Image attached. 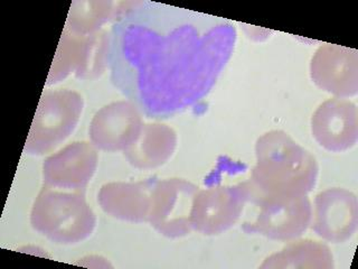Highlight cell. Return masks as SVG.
<instances>
[{"label":"cell","mask_w":358,"mask_h":269,"mask_svg":"<svg viewBox=\"0 0 358 269\" xmlns=\"http://www.w3.org/2000/svg\"><path fill=\"white\" fill-rule=\"evenodd\" d=\"M236 39L221 17L134 3L110 32L112 83L147 117H173L210 92Z\"/></svg>","instance_id":"cell-1"},{"label":"cell","mask_w":358,"mask_h":269,"mask_svg":"<svg viewBox=\"0 0 358 269\" xmlns=\"http://www.w3.org/2000/svg\"><path fill=\"white\" fill-rule=\"evenodd\" d=\"M255 155L251 179L244 182L248 203L260 198L296 199L316 186V158L283 130L262 134L255 144Z\"/></svg>","instance_id":"cell-2"},{"label":"cell","mask_w":358,"mask_h":269,"mask_svg":"<svg viewBox=\"0 0 358 269\" xmlns=\"http://www.w3.org/2000/svg\"><path fill=\"white\" fill-rule=\"evenodd\" d=\"M31 223L55 244H76L92 235L96 216L87 205L85 190L45 185L34 202Z\"/></svg>","instance_id":"cell-3"},{"label":"cell","mask_w":358,"mask_h":269,"mask_svg":"<svg viewBox=\"0 0 358 269\" xmlns=\"http://www.w3.org/2000/svg\"><path fill=\"white\" fill-rule=\"evenodd\" d=\"M83 106V97L73 90L43 93L26 139V154L41 156L61 145L78 126Z\"/></svg>","instance_id":"cell-4"},{"label":"cell","mask_w":358,"mask_h":269,"mask_svg":"<svg viewBox=\"0 0 358 269\" xmlns=\"http://www.w3.org/2000/svg\"><path fill=\"white\" fill-rule=\"evenodd\" d=\"M110 33L101 29L92 35H78L63 29L46 85L59 83L71 73L82 80L102 76L109 64Z\"/></svg>","instance_id":"cell-5"},{"label":"cell","mask_w":358,"mask_h":269,"mask_svg":"<svg viewBox=\"0 0 358 269\" xmlns=\"http://www.w3.org/2000/svg\"><path fill=\"white\" fill-rule=\"evenodd\" d=\"M199 188L184 179H156L151 193L148 222L168 238H180L193 231L192 209Z\"/></svg>","instance_id":"cell-6"},{"label":"cell","mask_w":358,"mask_h":269,"mask_svg":"<svg viewBox=\"0 0 358 269\" xmlns=\"http://www.w3.org/2000/svg\"><path fill=\"white\" fill-rule=\"evenodd\" d=\"M251 205L259 207V212L255 221L244 223L243 230L249 235L289 242L300 238L310 226L313 207L307 195L296 199L260 198Z\"/></svg>","instance_id":"cell-7"},{"label":"cell","mask_w":358,"mask_h":269,"mask_svg":"<svg viewBox=\"0 0 358 269\" xmlns=\"http://www.w3.org/2000/svg\"><path fill=\"white\" fill-rule=\"evenodd\" d=\"M246 203L244 182L199 190L193 202L192 227L206 235L225 233L238 222Z\"/></svg>","instance_id":"cell-8"},{"label":"cell","mask_w":358,"mask_h":269,"mask_svg":"<svg viewBox=\"0 0 358 269\" xmlns=\"http://www.w3.org/2000/svg\"><path fill=\"white\" fill-rule=\"evenodd\" d=\"M310 226L318 237L333 244L350 240L357 230V196L341 188L317 194Z\"/></svg>","instance_id":"cell-9"},{"label":"cell","mask_w":358,"mask_h":269,"mask_svg":"<svg viewBox=\"0 0 358 269\" xmlns=\"http://www.w3.org/2000/svg\"><path fill=\"white\" fill-rule=\"evenodd\" d=\"M310 76L319 89L350 98L358 91V52L341 45L324 44L313 54Z\"/></svg>","instance_id":"cell-10"},{"label":"cell","mask_w":358,"mask_h":269,"mask_svg":"<svg viewBox=\"0 0 358 269\" xmlns=\"http://www.w3.org/2000/svg\"><path fill=\"white\" fill-rule=\"evenodd\" d=\"M141 111L131 101H117L101 108L90 125L91 143L106 151H124L139 137Z\"/></svg>","instance_id":"cell-11"},{"label":"cell","mask_w":358,"mask_h":269,"mask_svg":"<svg viewBox=\"0 0 358 269\" xmlns=\"http://www.w3.org/2000/svg\"><path fill=\"white\" fill-rule=\"evenodd\" d=\"M311 134L326 151H348L357 143V106L346 99H328L313 112Z\"/></svg>","instance_id":"cell-12"},{"label":"cell","mask_w":358,"mask_h":269,"mask_svg":"<svg viewBox=\"0 0 358 269\" xmlns=\"http://www.w3.org/2000/svg\"><path fill=\"white\" fill-rule=\"evenodd\" d=\"M98 160V151L92 144H70L45 160L44 184L66 190H85L96 171Z\"/></svg>","instance_id":"cell-13"},{"label":"cell","mask_w":358,"mask_h":269,"mask_svg":"<svg viewBox=\"0 0 358 269\" xmlns=\"http://www.w3.org/2000/svg\"><path fill=\"white\" fill-rule=\"evenodd\" d=\"M155 181L156 179L104 184L98 194L99 205L104 212L121 221L148 222Z\"/></svg>","instance_id":"cell-14"},{"label":"cell","mask_w":358,"mask_h":269,"mask_svg":"<svg viewBox=\"0 0 358 269\" xmlns=\"http://www.w3.org/2000/svg\"><path fill=\"white\" fill-rule=\"evenodd\" d=\"M176 147L177 134L173 128L164 123H148L123 154L134 167L149 170L167 163Z\"/></svg>","instance_id":"cell-15"},{"label":"cell","mask_w":358,"mask_h":269,"mask_svg":"<svg viewBox=\"0 0 358 269\" xmlns=\"http://www.w3.org/2000/svg\"><path fill=\"white\" fill-rule=\"evenodd\" d=\"M334 256L327 244L311 240L289 241L279 252L268 256L261 268L333 269Z\"/></svg>","instance_id":"cell-16"},{"label":"cell","mask_w":358,"mask_h":269,"mask_svg":"<svg viewBox=\"0 0 358 269\" xmlns=\"http://www.w3.org/2000/svg\"><path fill=\"white\" fill-rule=\"evenodd\" d=\"M131 3L111 1H76L71 5L65 28L78 35H92L110 20L126 14Z\"/></svg>","instance_id":"cell-17"}]
</instances>
